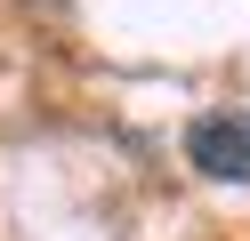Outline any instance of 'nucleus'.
<instances>
[{
  "mask_svg": "<svg viewBox=\"0 0 250 241\" xmlns=\"http://www.w3.org/2000/svg\"><path fill=\"white\" fill-rule=\"evenodd\" d=\"M186 161L218 185H250V112H202L186 129Z\"/></svg>",
  "mask_w": 250,
  "mask_h": 241,
  "instance_id": "f257e3e1",
  "label": "nucleus"
}]
</instances>
